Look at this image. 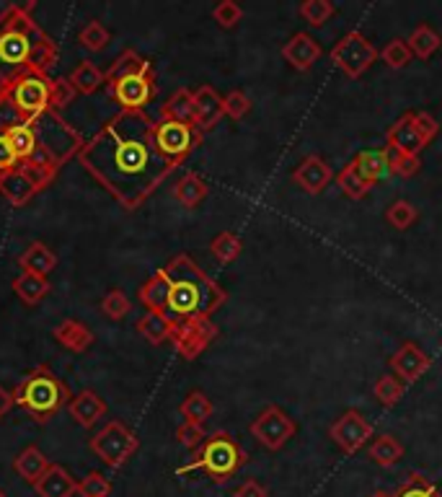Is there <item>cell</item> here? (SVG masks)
<instances>
[{
    "label": "cell",
    "instance_id": "6f0895ef",
    "mask_svg": "<svg viewBox=\"0 0 442 497\" xmlns=\"http://www.w3.org/2000/svg\"><path fill=\"white\" fill-rule=\"evenodd\" d=\"M11 407H13V391H8V388L0 384V420L8 414Z\"/></svg>",
    "mask_w": 442,
    "mask_h": 497
},
{
    "label": "cell",
    "instance_id": "7c38bea8",
    "mask_svg": "<svg viewBox=\"0 0 442 497\" xmlns=\"http://www.w3.org/2000/svg\"><path fill=\"white\" fill-rule=\"evenodd\" d=\"M332 441L339 445V451H344L347 456L359 453L362 445H367V441L373 438V425L359 410H344L329 428Z\"/></svg>",
    "mask_w": 442,
    "mask_h": 497
},
{
    "label": "cell",
    "instance_id": "4dcf8cb0",
    "mask_svg": "<svg viewBox=\"0 0 442 497\" xmlns=\"http://www.w3.org/2000/svg\"><path fill=\"white\" fill-rule=\"evenodd\" d=\"M13 293L27 306L39 304L50 293V280L44 275H34V273H21L13 280Z\"/></svg>",
    "mask_w": 442,
    "mask_h": 497
},
{
    "label": "cell",
    "instance_id": "f5cc1de1",
    "mask_svg": "<svg viewBox=\"0 0 442 497\" xmlns=\"http://www.w3.org/2000/svg\"><path fill=\"white\" fill-rule=\"evenodd\" d=\"M422 171V159L419 156H398L390 153V174L401 176V179H412Z\"/></svg>",
    "mask_w": 442,
    "mask_h": 497
},
{
    "label": "cell",
    "instance_id": "2e32d148",
    "mask_svg": "<svg viewBox=\"0 0 442 497\" xmlns=\"http://www.w3.org/2000/svg\"><path fill=\"white\" fill-rule=\"evenodd\" d=\"M332 166L326 164V159H321L318 153L305 156L303 161L298 164V168L293 171V182L308 194H321L332 184Z\"/></svg>",
    "mask_w": 442,
    "mask_h": 497
},
{
    "label": "cell",
    "instance_id": "7a4b0ae2",
    "mask_svg": "<svg viewBox=\"0 0 442 497\" xmlns=\"http://www.w3.org/2000/svg\"><path fill=\"white\" fill-rule=\"evenodd\" d=\"M164 273L171 282L166 314L171 322L210 319L228 301V293L213 277L205 275V270L189 254H176L164 267Z\"/></svg>",
    "mask_w": 442,
    "mask_h": 497
},
{
    "label": "cell",
    "instance_id": "f35d334b",
    "mask_svg": "<svg viewBox=\"0 0 442 497\" xmlns=\"http://www.w3.org/2000/svg\"><path fill=\"white\" fill-rule=\"evenodd\" d=\"M5 138L13 145L19 161L31 159V153H34V148H36V138H34V130H31L28 122H19V125L8 127V130H5Z\"/></svg>",
    "mask_w": 442,
    "mask_h": 497
},
{
    "label": "cell",
    "instance_id": "8d00e7d4",
    "mask_svg": "<svg viewBox=\"0 0 442 497\" xmlns=\"http://www.w3.org/2000/svg\"><path fill=\"white\" fill-rule=\"evenodd\" d=\"M373 394H375V399H378L381 407H388V410H390V407H396V404L404 399V394H406V384L398 381L393 373H386V376H381V379L375 381Z\"/></svg>",
    "mask_w": 442,
    "mask_h": 497
},
{
    "label": "cell",
    "instance_id": "484cf974",
    "mask_svg": "<svg viewBox=\"0 0 442 497\" xmlns=\"http://www.w3.org/2000/svg\"><path fill=\"white\" fill-rule=\"evenodd\" d=\"M19 265H21L24 273H34V275L47 277L57 267V257L55 251L47 247V244H39V241H36V244H28V247L21 251Z\"/></svg>",
    "mask_w": 442,
    "mask_h": 497
},
{
    "label": "cell",
    "instance_id": "5bb4252c",
    "mask_svg": "<svg viewBox=\"0 0 442 497\" xmlns=\"http://www.w3.org/2000/svg\"><path fill=\"white\" fill-rule=\"evenodd\" d=\"M386 148L398 156H419L427 148V140L416 125V111L401 114L386 130Z\"/></svg>",
    "mask_w": 442,
    "mask_h": 497
},
{
    "label": "cell",
    "instance_id": "ffe728a7",
    "mask_svg": "<svg viewBox=\"0 0 442 497\" xmlns=\"http://www.w3.org/2000/svg\"><path fill=\"white\" fill-rule=\"evenodd\" d=\"M34 490L39 497H73L78 493V482L73 479V474L65 467L52 464L50 469L44 471V477L34 485Z\"/></svg>",
    "mask_w": 442,
    "mask_h": 497
},
{
    "label": "cell",
    "instance_id": "f1b7e54d",
    "mask_svg": "<svg viewBox=\"0 0 442 497\" xmlns=\"http://www.w3.org/2000/svg\"><path fill=\"white\" fill-rule=\"evenodd\" d=\"M210 192V187H207V182L199 176V174H184L176 184H173V197H176V202L179 205H184V208H197L205 197Z\"/></svg>",
    "mask_w": 442,
    "mask_h": 497
},
{
    "label": "cell",
    "instance_id": "7bdbcfd3",
    "mask_svg": "<svg viewBox=\"0 0 442 497\" xmlns=\"http://www.w3.org/2000/svg\"><path fill=\"white\" fill-rule=\"evenodd\" d=\"M298 13L303 16V21H308L310 27H324L336 13V5L332 0H305V3H301Z\"/></svg>",
    "mask_w": 442,
    "mask_h": 497
},
{
    "label": "cell",
    "instance_id": "44dd1931",
    "mask_svg": "<svg viewBox=\"0 0 442 497\" xmlns=\"http://www.w3.org/2000/svg\"><path fill=\"white\" fill-rule=\"evenodd\" d=\"M352 164L358 166L362 179L370 182V184L375 187L378 182H383L386 176H390V151H388V148L359 151L358 156L352 159Z\"/></svg>",
    "mask_w": 442,
    "mask_h": 497
},
{
    "label": "cell",
    "instance_id": "f6af8a7d",
    "mask_svg": "<svg viewBox=\"0 0 442 497\" xmlns=\"http://www.w3.org/2000/svg\"><path fill=\"white\" fill-rule=\"evenodd\" d=\"M19 171L27 176V182L36 190V192L47 190V187L52 184V179L57 176V171L47 168V166L34 164V161H19Z\"/></svg>",
    "mask_w": 442,
    "mask_h": 497
},
{
    "label": "cell",
    "instance_id": "3957f363",
    "mask_svg": "<svg viewBox=\"0 0 442 497\" xmlns=\"http://www.w3.org/2000/svg\"><path fill=\"white\" fill-rule=\"evenodd\" d=\"M70 388L65 387L50 365H39L13 391V404L24 407L36 422H50L70 402Z\"/></svg>",
    "mask_w": 442,
    "mask_h": 497
},
{
    "label": "cell",
    "instance_id": "91938a15",
    "mask_svg": "<svg viewBox=\"0 0 442 497\" xmlns=\"http://www.w3.org/2000/svg\"><path fill=\"white\" fill-rule=\"evenodd\" d=\"M0 497H5V493H3V490H0Z\"/></svg>",
    "mask_w": 442,
    "mask_h": 497
},
{
    "label": "cell",
    "instance_id": "db71d44e",
    "mask_svg": "<svg viewBox=\"0 0 442 497\" xmlns=\"http://www.w3.org/2000/svg\"><path fill=\"white\" fill-rule=\"evenodd\" d=\"M13 168H19V156H16V151L8 143V138L0 135V176L8 174V171H13Z\"/></svg>",
    "mask_w": 442,
    "mask_h": 497
},
{
    "label": "cell",
    "instance_id": "bcb514c9",
    "mask_svg": "<svg viewBox=\"0 0 442 497\" xmlns=\"http://www.w3.org/2000/svg\"><path fill=\"white\" fill-rule=\"evenodd\" d=\"M76 94L78 91L73 88V83L68 78H50V110L60 114L65 107H70Z\"/></svg>",
    "mask_w": 442,
    "mask_h": 497
},
{
    "label": "cell",
    "instance_id": "52a82bcc",
    "mask_svg": "<svg viewBox=\"0 0 442 497\" xmlns=\"http://www.w3.org/2000/svg\"><path fill=\"white\" fill-rule=\"evenodd\" d=\"M91 451L93 456H99L107 467L111 469H119L130 461V456L138 451V436L119 420H111L107 422L93 438H91Z\"/></svg>",
    "mask_w": 442,
    "mask_h": 497
},
{
    "label": "cell",
    "instance_id": "681fc988",
    "mask_svg": "<svg viewBox=\"0 0 442 497\" xmlns=\"http://www.w3.org/2000/svg\"><path fill=\"white\" fill-rule=\"evenodd\" d=\"M222 107H225V117H230V119L238 122V119H244L251 111V99L241 88H236L228 96H222Z\"/></svg>",
    "mask_w": 442,
    "mask_h": 497
},
{
    "label": "cell",
    "instance_id": "e0dca14e",
    "mask_svg": "<svg viewBox=\"0 0 442 497\" xmlns=\"http://www.w3.org/2000/svg\"><path fill=\"white\" fill-rule=\"evenodd\" d=\"M324 55L321 42L316 37H310L308 31H298L293 34L285 45H282V57L290 62V68H295L298 73L310 70Z\"/></svg>",
    "mask_w": 442,
    "mask_h": 497
},
{
    "label": "cell",
    "instance_id": "680465c9",
    "mask_svg": "<svg viewBox=\"0 0 442 497\" xmlns=\"http://www.w3.org/2000/svg\"><path fill=\"white\" fill-rule=\"evenodd\" d=\"M370 497H393L390 493H386V490H381V493H375V495H370Z\"/></svg>",
    "mask_w": 442,
    "mask_h": 497
},
{
    "label": "cell",
    "instance_id": "836d02e7",
    "mask_svg": "<svg viewBox=\"0 0 442 497\" xmlns=\"http://www.w3.org/2000/svg\"><path fill=\"white\" fill-rule=\"evenodd\" d=\"M68 81L73 83V88L78 91V94H93V91H99L101 88V83H107V76L91 62V60H81L76 68H73V73L68 76Z\"/></svg>",
    "mask_w": 442,
    "mask_h": 497
},
{
    "label": "cell",
    "instance_id": "e575fe53",
    "mask_svg": "<svg viewBox=\"0 0 442 497\" xmlns=\"http://www.w3.org/2000/svg\"><path fill=\"white\" fill-rule=\"evenodd\" d=\"M336 184H339V190L347 194L350 200H365L370 194V190H373V184L362 179V174H359L358 166L352 164V161L336 174Z\"/></svg>",
    "mask_w": 442,
    "mask_h": 497
},
{
    "label": "cell",
    "instance_id": "d4e9b609",
    "mask_svg": "<svg viewBox=\"0 0 442 497\" xmlns=\"http://www.w3.org/2000/svg\"><path fill=\"white\" fill-rule=\"evenodd\" d=\"M50 467H52L50 459H47L36 445H27V448L16 456V461H13L16 474H19L24 482H28V485H36Z\"/></svg>",
    "mask_w": 442,
    "mask_h": 497
},
{
    "label": "cell",
    "instance_id": "d6a6232c",
    "mask_svg": "<svg viewBox=\"0 0 442 497\" xmlns=\"http://www.w3.org/2000/svg\"><path fill=\"white\" fill-rule=\"evenodd\" d=\"M138 331L150 342V345H164L171 339V331H173V322L168 319L166 314H156V311H148L142 319L138 322Z\"/></svg>",
    "mask_w": 442,
    "mask_h": 497
},
{
    "label": "cell",
    "instance_id": "6da1fadb",
    "mask_svg": "<svg viewBox=\"0 0 442 497\" xmlns=\"http://www.w3.org/2000/svg\"><path fill=\"white\" fill-rule=\"evenodd\" d=\"M78 161L127 210L156 192L176 164L156 145V122L145 111H119L84 143Z\"/></svg>",
    "mask_w": 442,
    "mask_h": 497
},
{
    "label": "cell",
    "instance_id": "8fae6325",
    "mask_svg": "<svg viewBox=\"0 0 442 497\" xmlns=\"http://www.w3.org/2000/svg\"><path fill=\"white\" fill-rule=\"evenodd\" d=\"M218 337V327L210 319H192V322H173L171 342L176 353L184 360H197Z\"/></svg>",
    "mask_w": 442,
    "mask_h": 497
},
{
    "label": "cell",
    "instance_id": "d590c367",
    "mask_svg": "<svg viewBox=\"0 0 442 497\" xmlns=\"http://www.w3.org/2000/svg\"><path fill=\"white\" fill-rule=\"evenodd\" d=\"M179 412H181V417H184V422L205 425V422L213 417L215 407H213V402L207 399V394H202V391H192V394L181 402Z\"/></svg>",
    "mask_w": 442,
    "mask_h": 497
},
{
    "label": "cell",
    "instance_id": "f546056e",
    "mask_svg": "<svg viewBox=\"0 0 442 497\" xmlns=\"http://www.w3.org/2000/svg\"><path fill=\"white\" fill-rule=\"evenodd\" d=\"M0 194H3L11 205L21 208V205H27L28 200L36 194V190L28 184L27 176H24L19 168H13V171H8V174L0 176Z\"/></svg>",
    "mask_w": 442,
    "mask_h": 497
},
{
    "label": "cell",
    "instance_id": "9f6ffc18",
    "mask_svg": "<svg viewBox=\"0 0 442 497\" xmlns=\"http://www.w3.org/2000/svg\"><path fill=\"white\" fill-rule=\"evenodd\" d=\"M233 497H269V490H267L261 482H256V479H246V482L233 493Z\"/></svg>",
    "mask_w": 442,
    "mask_h": 497
},
{
    "label": "cell",
    "instance_id": "c3c4849f",
    "mask_svg": "<svg viewBox=\"0 0 442 497\" xmlns=\"http://www.w3.org/2000/svg\"><path fill=\"white\" fill-rule=\"evenodd\" d=\"M213 19H215L222 29L238 27L241 19H244V8H241L238 3H233V0H221V3L213 8Z\"/></svg>",
    "mask_w": 442,
    "mask_h": 497
},
{
    "label": "cell",
    "instance_id": "603a6c76",
    "mask_svg": "<svg viewBox=\"0 0 442 497\" xmlns=\"http://www.w3.org/2000/svg\"><path fill=\"white\" fill-rule=\"evenodd\" d=\"M55 339L70 353H85L93 345V331L76 319H65L55 327Z\"/></svg>",
    "mask_w": 442,
    "mask_h": 497
},
{
    "label": "cell",
    "instance_id": "7dc6e473",
    "mask_svg": "<svg viewBox=\"0 0 442 497\" xmlns=\"http://www.w3.org/2000/svg\"><path fill=\"white\" fill-rule=\"evenodd\" d=\"M78 493H81V497H109L111 482L101 471H91L81 479Z\"/></svg>",
    "mask_w": 442,
    "mask_h": 497
},
{
    "label": "cell",
    "instance_id": "cb8c5ba5",
    "mask_svg": "<svg viewBox=\"0 0 442 497\" xmlns=\"http://www.w3.org/2000/svg\"><path fill=\"white\" fill-rule=\"evenodd\" d=\"M404 453H406V448L396 436H375L373 441L367 443V459L373 464L383 467V469L396 467L404 459Z\"/></svg>",
    "mask_w": 442,
    "mask_h": 497
},
{
    "label": "cell",
    "instance_id": "816d5d0a",
    "mask_svg": "<svg viewBox=\"0 0 442 497\" xmlns=\"http://www.w3.org/2000/svg\"><path fill=\"white\" fill-rule=\"evenodd\" d=\"M176 441L181 443L184 448L197 451L202 443L207 441V433H205V425H194V422H181L176 428Z\"/></svg>",
    "mask_w": 442,
    "mask_h": 497
},
{
    "label": "cell",
    "instance_id": "ba28073f",
    "mask_svg": "<svg viewBox=\"0 0 442 497\" xmlns=\"http://www.w3.org/2000/svg\"><path fill=\"white\" fill-rule=\"evenodd\" d=\"M378 50H375V45L365 37V34H359V31H347L336 45L332 47V57L334 68H339L347 78H359V76H365L370 68H373V62L378 60Z\"/></svg>",
    "mask_w": 442,
    "mask_h": 497
},
{
    "label": "cell",
    "instance_id": "60d3db41",
    "mask_svg": "<svg viewBox=\"0 0 442 497\" xmlns=\"http://www.w3.org/2000/svg\"><path fill=\"white\" fill-rule=\"evenodd\" d=\"M416 218H419V210L414 208V202H409V200H396L393 205H388L386 223L390 228H396V231L412 228Z\"/></svg>",
    "mask_w": 442,
    "mask_h": 497
},
{
    "label": "cell",
    "instance_id": "4316f807",
    "mask_svg": "<svg viewBox=\"0 0 442 497\" xmlns=\"http://www.w3.org/2000/svg\"><path fill=\"white\" fill-rule=\"evenodd\" d=\"M161 119L194 125V91H189V88L173 91L166 99V104H161Z\"/></svg>",
    "mask_w": 442,
    "mask_h": 497
},
{
    "label": "cell",
    "instance_id": "94428289",
    "mask_svg": "<svg viewBox=\"0 0 442 497\" xmlns=\"http://www.w3.org/2000/svg\"><path fill=\"white\" fill-rule=\"evenodd\" d=\"M0 81H3V76H0Z\"/></svg>",
    "mask_w": 442,
    "mask_h": 497
},
{
    "label": "cell",
    "instance_id": "d6986e66",
    "mask_svg": "<svg viewBox=\"0 0 442 497\" xmlns=\"http://www.w3.org/2000/svg\"><path fill=\"white\" fill-rule=\"evenodd\" d=\"M68 412H70V417H73L81 428H93V425L107 414V402H104L96 391L85 388V391L76 394V396L68 402Z\"/></svg>",
    "mask_w": 442,
    "mask_h": 497
},
{
    "label": "cell",
    "instance_id": "9a60e30c",
    "mask_svg": "<svg viewBox=\"0 0 442 497\" xmlns=\"http://www.w3.org/2000/svg\"><path fill=\"white\" fill-rule=\"evenodd\" d=\"M388 365H390V373L404 381V384H416L432 365V358L416 345V342H404L390 358H388Z\"/></svg>",
    "mask_w": 442,
    "mask_h": 497
},
{
    "label": "cell",
    "instance_id": "f907efd6",
    "mask_svg": "<svg viewBox=\"0 0 442 497\" xmlns=\"http://www.w3.org/2000/svg\"><path fill=\"white\" fill-rule=\"evenodd\" d=\"M101 311L109 316V319H125L130 311H133V304L130 298L122 293V290H109L101 301Z\"/></svg>",
    "mask_w": 442,
    "mask_h": 497
},
{
    "label": "cell",
    "instance_id": "4fadbf2b",
    "mask_svg": "<svg viewBox=\"0 0 442 497\" xmlns=\"http://www.w3.org/2000/svg\"><path fill=\"white\" fill-rule=\"evenodd\" d=\"M111 91H114V99L122 107V111H145V107L156 96V73L150 68L140 76H130L125 81L114 83Z\"/></svg>",
    "mask_w": 442,
    "mask_h": 497
},
{
    "label": "cell",
    "instance_id": "ee69618b",
    "mask_svg": "<svg viewBox=\"0 0 442 497\" xmlns=\"http://www.w3.org/2000/svg\"><path fill=\"white\" fill-rule=\"evenodd\" d=\"M109 29L104 27L101 21H88V24L81 29V34H78V42L84 45L85 50H91V53H101V50L109 45Z\"/></svg>",
    "mask_w": 442,
    "mask_h": 497
},
{
    "label": "cell",
    "instance_id": "83f0119b",
    "mask_svg": "<svg viewBox=\"0 0 442 497\" xmlns=\"http://www.w3.org/2000/svg\"><path fill=\"white\" fill-rule=\"evenodd\" d=\"M150 68H153V65H150L145 57H140L135 50H125L122 55L111 62V68L104 76H107V83L114 86V83L125 81V78H130V76H140V73H145V70H150Z\"/></svg>",
    "mask_w": 442,
    "mask_h": 497
},
{
    "label": "cell",
    "instance_id": "8992f818",
    "mask_svg": "<svg viewBox=\"0 0 442 497\" xmlns=\"http://www.w3.org/2000/svg\"><path fill=\"white\" fill-rule=\"evenodd\" d=\"M8 81V102L24 122H34L44 111H50V78L31 76V73H16L5 76Z\"/></svg>",
    "mask_w": 442,
    "mask_h": 497
},
{
    "label": "cell",
    "instance_id": "ab89813d",
    "mask_svg": "<svg viewBox=\"0 0 442 497\" xmlns=\"http://www.w3.org/2000/svg\"><path fill=\"white\" fill-rule=\"evenodd\" d=\"M393 497H442V490L424 474H409V479L393 493Z\"/></svg>",
    "mask_w": 442,
    "mask_h": 497
},
{
    "label": "cell",
    "instance_id": "9c48e42d",
    "mask_svg": "<svg viewBox=\"0 0 442 497\" xmlns=\"http://www.w3.org/2000/svg\"><path fill=\"white\" fill-rule=\"evenodd\" d=\"M249 430L251 436L261 443L264 448H269V451H282L287 443L295 438L298 422L285 412L282 407L269 404V407H264L261 412L256 414V420L251 422Z\"/></svg>",
    "mask_w": 442,
    "mask_h": 497
},
{
    "label": "cell",
    "instance_id": "5b68a950",
    "mask_svg": "<svg viewBox=\"0 0 442 497\" xmlns=\"http://www.w3.org/2000/svg\"><path fill=\"white\" fill-rule=\"evenodd\" d=\"M246 464H249V453L244 451V445L236 441L233 436H228L225 430H221V433L207 436V441L197 448L192 461L187 467H181L179 474L205 471L215 485H225L230 477H236Z\"/></svg>",
    "mask_w": 442,
    "mask_h": 497
},
{
    "label": "cell",
    "instance_id": "11a10c76",
    "mask_svg": "<svg viewBox=\"0 0 442 497\" xmlns=\"http://www.w3.org/2000/svg\"><path fill=\"white\" fill-rule=\"evenodd\" d=\"M416 125H419L422 135L427 140V145L438 138V133H440V125H438V119L430 111H416Z\"/></svg>",
    "mask_w": 442,
    "mask_h": 497
},
{
    "label": "cell",
    "instance_id": "1f68e13d",
    "mask_svg": "<svg viewBox=\"0 0 442 497\" xmlns=\"http://www.w3.org/2000/svg\"><path fill=\"white\" fill-rule=\"evenodd\" d=\"M406 45H409V50L414 53V57H419V60H430V57L435 55L442 47V37L435 29L430 27V24H419V27L412 29V34L406 37Z\"/></svg>",
    "mask_w": 442,
    "mask_h": 497
},
{
    "label": "cell",
    "instance_id": "74e56055",
    "mask_svg": "<svg viewBox=\"0 0 442 497\" xmlns=\"http://www.w3.org/2000/svg\"><path fill=\"white\" fill-rule=\"evenodd\" d=\"M241 239L233 233V231H221L213 241H210V251H213V257L221 262V265H230V262H236L238 257H241Z\"/></svg>",
    "mask_w": 442,
    "mask_h": 497
},
{
    "label": "cell",
    "instance_id": "b9f144b4",
    "mask_svg": "<svg viewBox=\"0 0 442 497\" xmlns=\"http://www.w3.org/2000/svg\"><path fill=\"white\" fill-rule=\"evenodd\" d=\"M381 60L386 62L388 68H393V70H401V68H406L412 60H414V53L409 50V45H406V39H401V37H393L390 42H388L386 47L381 50Z\"/></svg>",
    "mask_w": 442,
    "mask_h": 497
},
{
    "label": "cell",
    "instance_id": "7402d4cb",
    "mask_svg": "<svg viewBox=\"0 0 442 497\" xmlns=\"http://www.w3.org/2000/svg\"><path fill=\"white\" fill-rule=\"evenodd\" d=\"M168 296H171V282L164 270L153 273L138 290L140 304L156 314H168Z\"/></svg>",
    "mask_w": 442,
    "mask_h": 497
},
{
    "label": "cell",
    "instance_id": "30bf717a",
    "mask_svg": "<svg viewBox=\"0 0 442 497\" xmlns=\"http://www.w3.org/2000/svg\"><path fill=\"white\" fill-rule=\"evenodd\" d=\"M199 143H202V133L194 125L171 122V119L156 122V145L171 164H184Z\"/></svg>",
    "mask_w": 442,
    "mask_h": 497
},
{
    "label": "cell",
    "instance_id": "277c9868",
    "mask_svg": "<svg viewBox=\"0 0 442 497\" xmlns=\"http://www.w3.org/2000/svg\"><path fill=\"white\" fill-rule=\"evenodd\" d=\"M31 130H34V138H36V148L27 161L47 166L52 171H60V166L65 164L68 159L78 156L81 148H84L81 135L52 110L36 117L31 122Z\"/></svg>",
    "mask_w": 442,
    "mask_h": 497
},
{
    "label": "cell",
    "instance_id": "ac0fdd59",
    "mask_svg": "<svg viewBox=\"0 0 442 497\" xmlns=\"http://www.w3.org/2000/svg\"><path fill=\"white\" fill-rule=\"evenodd\" d=\"M225 117V107H222V96L213 88V86H199L194 91V125L197 130L205 135L207 130H213L218 122Z\"/></svg>",
    "mask_w": 442,
    "mask_h": 497
}]
</instances>
